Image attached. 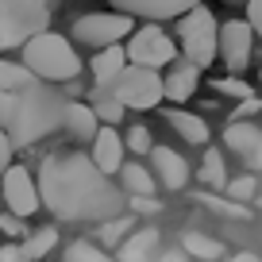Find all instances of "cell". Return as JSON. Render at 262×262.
I'll use <instances>...</instances> for the list:
<instances>
[{"mask_svg": "<svg viewBox=\"0 0 262 262\" xmlns=\"http://www.w3.org/2000/svg\"><path fill=\"white\" fill-rule=\"evenodd\" d=\"M31 4H47V0H31Z\"/></svg>", "mask_w": 262, "mask_h": 262, "instance_id": "ab89813d", "label": "cell"}, {"mask_svg": "<svg viewBox=\"0 0 262 262\" xmlns=\"http://www.w3.org/2000/svg\"><path fill=\"white\" fill-rule=\"evenodd\" d=\"M166 120H170V127L178 131V135H181L185 143H193V147H205V143H208V123L201 120V116L181 112V108H178V112H170Z\"/></svg>", "mask_w": 262, "mask_h": 262, "instance_id": "7402d4cb", "label": "cell"}, {"mask_svg": "<svg viewBox=\"0 0 262 262\" xmlns=\"http://www.w3.org/2000/svg\"><path fill=\"white\" fill-rule=\"evenodd\" d=\"M19 54H24V58H19L24 70L35 77V81H42V85L74 81V77L81 74V58H77L74 42L66 39V35H54V31L35 35L31 42H24Z\"/></svg>", "mask_w": 262, "mask_h": 262, "instance_id": "3957f363", "label": "cell"}, {"mask_svg": "<svg viewBox=\"0 0 262 262\" xmlns=\"http://www.w3.org/2000/svg\"><path fill=\"white\" fill-rule=\"evenodd\" d=\"M8 166H12V143H8V135L0 131V173L8 170Z\"/></svg>", "mask_w": 262, "mask_h": 262, "instance_id": "74e56055", "label": "cell"}, {"mask_svg": "<svg viewBox=\"0 0 262 262\" xmlns=\"http://www.w3.org/2000/svg\"><path fill=\"white\" fill-rule=\"evenodd\" d=\"M254 112H262V100H243V104L235 108V116H231V120H247V116H254Z\"/></svg>", "mask_w": 262, "mask_h": 262, "instance_id": "8d00e7d4", "label": "cell"}, {"mask_svg": "<svg viewBox=\"0 0 262 262\" xmlns=\"http://www.w3.org/2000/svg\"><path fill=\"white\" fill-rule=\"evenodd\" d=\"M201 181H205L208 189L228 185V162H224L220 150H205V158H201Z\"/></svg>", "mask_w": 262, "mask_h": 262, "instance_id": "d4e9b609", "label": "cell"}, {"mask_svg": "<svg viewBox=\"0 0 262 262\" xmlns=\"http://www.w3.org/2000/svg\"><path fill=\"white\" fill-rule=\"evenodd\" d=\"M224 262H262L254 251H239V254H231V258H224Z\"/></svg>", "mask_w": 262, "mask_h": 262, "instance_id": "f35d334b", "label": "cell"}, {"mask_svg": "<svg viewBox=\"0 0 262 262\" xmlns=\"http://www.w3.org/2000/svg\"><path fill=\"white\" fill-rule=\"evenodd\" d=\"M89 108H93V116H97V123H100V127H116V123H120L123 116H127V108H123L120 100L112 97V89H93Z\"/></svg>", "mask_w": 262, "mask_h": 262, "instance_id": "44dd1931", "label": "cell"}, {"mask_svg": "<svg viewBox=\"0 0 262 262\" xmlns=\"http://www.w3.org/2000/svg\"><path fill=\"white\" fill-rule=\"evenodd\" d=\"M135 31V19L120 16V12H89V16H77L74 19V39L81 47H120L127 35Z\"/></svg>", "mask_w": 262, "mask_h": 262, "instance_id": "52a82bcc", "label": "cell"}, {"mask_svg": "<svg viewBox=\"0 0 262 262\" xmlns=\"http://www.w3.org/2000/svg\"><path fill=\"white\" fill-rule=\"evenodd\" d=\"M254 189H258L254 173H239V178H228L224 193H228V201H235V205H247V201L254 196Z\"/></svg>", "mask_w": 262, "mask_h": 262, "instance_id": "f1b7e54d", "label": "cell"}, {"mask_svg": "<svg viewBox=\"0 0 262 262\" xmlns=\"http://www.w3.org/2000/svg\"><path fill=\"white\" fill-rule=\"evenodd\" d=\"M247 24H251V31L262 39V0H251V4H247Z\"/></svg>", "mask_w": 262, "mask_h": 262, "instance_id": "836d02e7", "label": "cell"}, {"mask_svg": "<svg viewBox=\"0 0 262 262\" xmlns=\"http://www.w3.org/2000/svg\"><path fill=\"white\" fill-rule=\"evenodd\" d=\"M123 54H127V66L155 70V74H162L166 66L178 62V47H173V39H170V35H166L158 24L135 27V31L127 35V47H123Z\"/></svg>", "mask_w": 262, "mask_h": 262, "instance_id": "8992f818", "label": "cell"}, {"mask_svg": "<svg viewBox=\"0 0 262 262\" xmlns=\"http://www.w3.org/2000/svg\"><path fill=\"white\" fill-rule=\"evenodd\" d=\"M127 208L131 212H162V205L155 196H127Z\"/></svg>", "mask_w": 262, "mask_h": 262, "instance_id": "d6a6232c", "label": "cell"}, {"mask_svg": "<svg viewBox=\"0 0 262 262\" xmlns=\"http://www.w3.org/2000/svg\"><path fill=\"white\" fill-rule=\"evenodd\" d=\"M66 97L62 89H50V85L35 81L19 93H0V131L8 135L12 150L16 147H31V143L47 139L50 131L62 127L66 116Z\"/></svg>", "mask_w": 262, "mask_h": 262, "instance_id": "7a4b0ae2", "label": "cell"}, {"mask_svg": "<svg viewBox=\"0 0 262 262\" xmlns=\"http://www.w3.org/2000/svg\"><path fill=\"white\" fill-rule=\"evenodd\" d=\"M158 243H162L158 228H135L116 247V262H150L158 254Z\"/></svg>", "mask_w": 262, "mask_h": 262, "instance_id": "2e32d148", "label": "cell"}, {"mask_svg": "<svg viewBox=\"0 0 262 262\" xmlns=\"http://www.w3.org/2000/svg\"><path fill=\"white\" fill-rule=\"evenodd\" d=\"M0 231L8 239H16V243H24L27 239V228H24V220H16L12 212H0Z\"/></svg>", "mask_w": 262, "mask_h": 262, "instance_id": "4dcf8cb0", "label": "cell"}, {"mask_svg": "<svg viewBox=\"0 0 262 262\" xmlns=\"http://www.w3.org/2000/svg\"><path fill=\"white\" fill-rule=\"evenodd\" d=\"M89 70H93L97 89H112V85L120 81V74L127 70V54H123V47H104V50H97V54H93Z\"/></svg>", "mask_w": 262, "mask_h": 262, "instance_id": "e0dca14e", "label": "cell"}, {"mask_svg": "<svg viewBox=\"0 0 262 262\" xmlns=\"http://www.w3.org/2000/svg\"><path fill=\"white\" fill-rule=\"evenodd\" d=\"M224 147L235 150L239 158L247 162V173L262 170V127L251 120H231L224 127Z\"/></svg>", "mask_w": 262, "mask_h": 262, "instance_id": "7c38bea8", "label": "cell"}, {"mask_svg": "<svg viewBox=\"0 0 262 262\" xmlns=\"http://www.w3.org/2000/svg\"><path fill=\"white\" fill-rule=\"evenodd\" d=\"M19 247H24V254H27V258H42V254H50V251L58 247V231H54V228L27 231V239H24Z\"/></svg>", "mask_w": 262, "mask_h": 262, "instance_id": "484cf974", "label": "cell"}, {"mask_svg": "<svg viewBox=\"0 0 262 262\" xmlns=\"http://www.w3.org/2000/svg\"><path fill=\"white\" fill-rule=\"evenodd\" d=\"M147 158H150V178H155L158 185L173 189V193L189 185V162L173 147H155Z\"/></svg>", "mask_w": 262, "mask_h": 262, "instance_id": "4fadbf2b", "label": "cell"}, {"mask_svg": "<svg viewBox=\"0 0 262 262\" xmlns=\"http://www.w3.org/2000/svg\"><path fill=\"white\" fill-rule=\"evenodd\" d=\"M120 189H123V196H155L158 181L150 178V170L143 162H123L120 166Z\"/></svg>", "mask_w": 262, "mask_h": 262, "instance_id": "d6986e66", "label": "cell"}, {"mask_svg": "<svg viewBox=\"0 0 262 262\" xmlns=\"http://www.w3.org/2000/svg\"><path fill=\"white\" fill-rule=\"evenodd\" d=\"M258 77H262V74H258Z\"/></svg>", "mask_w": 262, "mask_h": 262, "instance_id": "60d3db41", "label": "cell"}, {"mask_svg": "<svg viewBox=\"0 0 262 262\" xmlns=\"http://www.w3.org/2000/svg\"><path fill=\"white\" fill-rule=\"evenodd\" d=\"M35 189H39V205L50 208L66 224H77V220L104 224V220H116V216L127 212L123 189L112 178H104L89 162V155H81V150L42 158Z\"/></svg>", "mask_w": 262, "mask_h": 262, "instance_id": "6da1fadb", "label": "cell"}, {"mask_svg": "<svg viewBox=\"0 0 262 262\" xmlns=\"http://www.w3.org/2000/svg\"><path fill=\"white\" fill-rule=\"evenodd\" d=\"M196 85H201V70L189 66L185 58H178L173 66H166V74H162V100L185 104V100L196 93Z\"/></svg>", "mask_w": 262, "mask_h": 262, "instance_id": "9a60e30c", "label": "cell"}, {"mask_svg": "<svg viewBox=\"0 0 262 262\" xmlns=\"http://www.w3.org/2000/svg\"><path fill=\"white\" fill-rule=\"evenodd\" d=\"M251 47H254V31L247 19H228L220 24V42H216V58L228 66L231 74H243L251 66Z\"/></svg>", "mask_w": 262, "mask_h": 262, "instance_id": "30bf717a", "label": "cell"}, {"mask_svg": "<svg viewBox=\"0 0 262 262\" xmlns=\"http://www.w3.org/2000/svg\"><path fill=\"white\" fill-rule=\"evenodd\" d=\"M216 89L228 93V97H239V100H251V85L239 81V77H224V81H216Z\"/></svg>", "mask_w": 262, "mask_h": 262, "instance_id": "1f68e13d", "label": "cell"}, {"mask_svg": "<svg viewBox=\"0 0 262 262\" xmlns=\"http://www.w3.org/2000/svg\"><path fill=\"white\" fill-rule=\"evenodd\" d=\"M62 127L70 131L74 139L93 143V135L100 131V123H97V116H93L89 104H81V100H70V104H66V116H62Z\"/></svg>", "mask_w": 262, "mask_h": 262, "instance_id": "ac0fdd59", "label": "cell"}, {"mask_svg": "<svg viewBox=\"0 0 262 262\" xmlns=\"http://www.w3.org/2000/svg\"><path fill=\"white\" fill-rule=\"evenodd\" d=\"M216 42H220V24H216V16L205 4L178 19V47H181L178 58H185L189 66L208 70L216 62Z\"/></svg>", "mask_w": 262, "mask_h": 262, "instance_id": "277c9868", "label": "cell"}, {"mask_svg": "<svg viewBox=\"0 0 262 262\" xmlns=\"http://www.w3.org/2000/svg\"><path fill=\"white\" fill-rule=\"evenodd\" d=\"M123 135L116 127H100L97 135H93V150H89V162L97 166L104 178H112V173H120L123 166Z\"/></svg>", "mask_w": 262, "mask_h": 262, "instance_id": "5bb4252c", "label": "cell"}, {"mask_svg": "<svg viewBox=\"0 0 262 262\" xmlns=\"http://www.w3.org/2000/svg\"><path fill=\"white\" fill-rule=\"evenodd\" d=\"M123 150H131V155H150V150H155V139H150V131L143 127V123H135V127L127 131V135H123Z\"/></svg>", "mask_w": 262, "mask_h": 262, "instance_id": "f546056e", "label": "cell"}, {"mask_svg": "<svg viewBox=\"0 0 262 262\" xmlns=\"http://www.w3.org/2000/svg\"><path fill=\"white\" fill-rule=\"evenodd\" d=\"M0 201L16 220H27L31 212H39V189H35V178L24 170V166H8L0 173Z\"/></svg>", "mask_w": 262, "mask_h": 262, "instance_id": "9c48e42d", "label": "cell"}, {"mask_svg": "<svg viewBox=\"0 0 262 262\" xmlns=\"http://www.w3.org/2000/svg\"><path fill=\"white\" fill-rule=\"evenodd\" d=\"M50 27V4L31 0H0V50H24L35 35Z\"/></svg>", "mask_w": 262, "mask_h": 262, "instance_id": "5b68a950", "label": "cell"}, {"mask_svg": "<svg viewBox=\"0 0 262 262\" xmlns=\"http://www.w3.org/2000/svg\"><path fill=\"white\" fill-rule=\"evenodd\" d=\"M181 251H185L189 258H196V262L224 258V243L212 239V235H205V231H185V235H181Z\"/></svg>", "mask_w": 262, "mask_h": 262, "instance_id": "ffe728a7", "label": "cell"}, {"mask_svg": "<svg viewBox=\"0 0 262 262\" xmlns=\"http://www.w3.org/2000/svg\"><path fill=\"white\" fill-rule=\"evenodd\" d=\"M0 262H31V258L24 254L19 243H4V247H0Z\"/></svg>", "mask_w": 262, "mask_h": 262, "instance_id": "e575fe53", "label": "cell"}, {"mask_svg": "<svg viewBox=\"0 0 262 262\" xmlns=\"http://www.w3.org/2000/svg\"><path fill=\"white\" fill-rule=\"evenodd\" d=\"M112 97L123 108H135V112H147L162 100V74L155 70H139V66H127L120 74V81L112 85Z\"/></svg>", "mask_w": 262, "mask_h": 262, "instance_id": "ba28073f", "label": "cell"}, {"mask_svg": "<svg viewBox=\"0 0 262 262\" xmlns=\"http://www.w3.org/2000/svg\"><path fill=\"white\" fill-rule=\"evenodd\" d=\"M205 0H112V8L120 12V16L127 19H150V24H158V19H181L185 12L201 8Z\"/></svg>", "mask_w": 262, "mask_h": 262, "instance_id": "8fae6325", "label": "cell"}, {"mask_svg": "<svg viewBox=\"0 0 262 262\" xmlns=\"http://www.w3.org/2000/svg\"><path fill=\"white\" fill-rule=\"evenodd\" d=\"M35 85V77L24 70V62H12V58H0V93H19Z\"/></svg>", "mask_w": 262, "mask_h": 262, "instance_id": "603a6c76", "label": "cell"}, {"mask_svg": "<svg viewBox=\"0 0 262 262\" xmlns=\"http://www.w3.org/2000/svg\"><path fill=\"white\" fill-rule=\"evenodd\" d=\"M150 262H189V254L181 251V247H170V251H158Z\"/></svg>", "mask_w": 262, "mask_h": 262, "instance_id": "d590c367", "label": "cell"}, {"mask_svg": "<svg viewBox=\"0 0 262 262\" xmlns=\"http://www.w3.org/2000/svg\"><path fill=\"white\" fill-rule=\"evenodd\" d=\"M135 231V220H131V212H123V216H116V220H104L97 228V243H104V247H120L123 239Z\"/></svg>", "mask_w": 262, "mask_h": 262, "instance_id": "cb8c5ba5", "label": "cell"}, {"mask_svg": "<svg viewBox=\"0 0 262 262\" xmlns=\"http://www.w3.org/2000/svg\"><path fill=\"white\" fill-rule=\"evenodd\" d=\"M62 262H116V258L104 251V247L77 239V243H70V247H66V258H62Z\"/></svg>", "mask_w": 262, "mask_h": 262, "instance_id": "83f0119b", "label": "cell"}, {"mask_svg": "<svg viewBox=\"0 0 262 262\" xmlns=\"http://www.w3.org/2000/svg\"><path fill=\"white\" fill-rule=\"evenodd\" d=\"M205 208H212L216 216H228V220H251V208L247 205H235V201H228V196H216V193H201L196 196Z\"/></svg>", "mask_w": 262, "mask_h": 262, "instance_id": "4316f807", "label": "cell"}]
</instances>
